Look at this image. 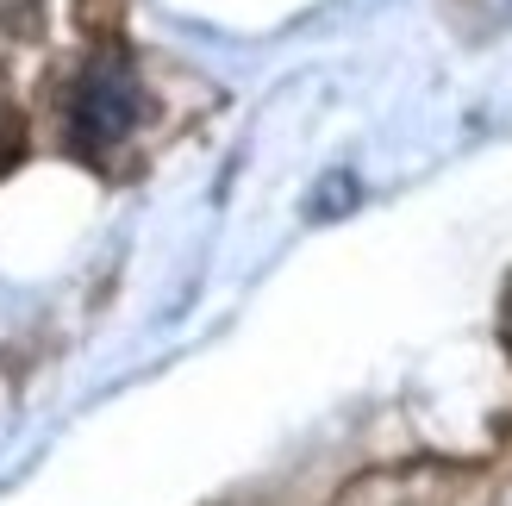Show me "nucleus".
Instances as JSON below:
<instances>
[{
  "label": "nucleus",
  "instance_id": "f257e3e1",
  "mask_svg": "<svg viewBox=\"0 0 512 506\" xmlns=\"http://www.w3.org/2000/svg\"><path fill=\"white\" fill-rule=\"evenodd\" d=\"M138 119H144L138 69L125 63L119 50H100V57L75 75V88H69V150H82V157H107L113 144L132 138Z\"/></svg>",
  "mask_w": 512,
  "mask_h": 506
},
{
  "label": "nucleus",
  "instance_id": "f03ea898",
  "mask_svg": "<svg viewBox=\"0 0 512 506\" xmlns=\"http://www.w3.org/2000/svg\"><path fill=\"white\" fill-rule=\"evenodd\" d=\"M506 344H512V288H506Z\"/></svg>",
  "mask_w": 512,
  "mask_h": 506
}]
</instances>
